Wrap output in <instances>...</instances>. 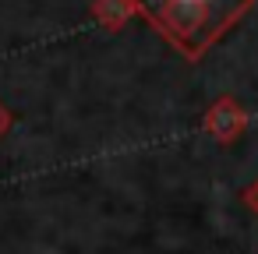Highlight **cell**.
Returning <instances> with one entry per match:
<instances>
[{
    "mask_svg": "<svg viewBox=\"0 0 258 254\" xmlns=\"http://www.w3.org/2000/svg\"><path fill=\"white\" fill-rule=\"evenodd\" d=\"M180 57L202 60L258 0H127Z\"/></svg>",
    "mask_w": 258,
    "mask_h": 254,
    "instance_id": "cell-1",
    "label": "cell"
},
{
    "mask_svg": "<svg viewBox=\"0 0 258 254\" xmlns=\"http://www.w3.org/2000/svg\"><path fill=\"white\" fill-rule=\"evenodd\" d=\"M244 124H247V117H244V110H240L230 96H223V99L209 110V117H205V127H209L219 141H233V138L244 131Z\"/></svg>",
    "mask_w": 258,
    "mask_h": 254,
    "instance_id": "cell-2",
    "label": "cell"
},
{
    "mask_svg": "<svg viewBox=\"0 0 258 254\" xmlns=\"http://www.w3.org/2000/svg\"><path fill=\"white\" fill-rule=\"evenodd\" d=\"M244 201H247V205L254 208V215H258V180H254V184H251V187L244 191Z\"/></svg>",
    "mask_w": 258,
    "mask_h": 254,
    "instance_id": "cell-3",
    "label": "cell"
}]
</instances>
